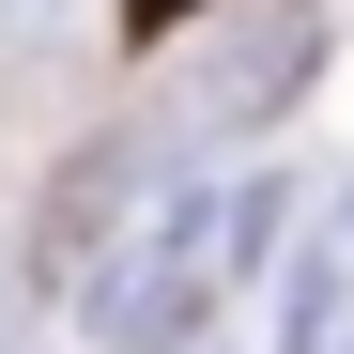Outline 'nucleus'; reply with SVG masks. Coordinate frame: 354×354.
<instances>
[{"label":"nucleus","mask_w":354,"mask_h":354,"mask_svg":"<svg viewBox=\"0 0 354 354\" xmlns=\"http://www.w3.org/2000/svg\"><path fill=\"white\" fill-rule=\"evenodd\" d=\"M308 62H324V16H308V0H247V16H216V46H201L185 124L201 139H262L277 108L308 93Z\"/></svg>","instance_id":"nucleus-1"},{"label":"nucleus","mask_w":354,"mask_h":354,"mask_svg":"<svg viewBox=\"0 0 354 354\" xmlns=\"http://www.w3.org/2000/svg\"><path fill=\"white\" fill-rule=\"evenodd\" d=\"M62 16L77 0H0V46H62Z\"/></svg>","instance_id":"nucleus-2"},{"label":"nucleus","mask_w":354,"mask_h":354,"mask_svg":"<svg viewBox=\"0 0 354 354\" xmlns=\"http://www.w3.org/2000/svg\"><path fill=\"white\" fill-rule=\"evenodd\" d=\"M185 16H201V0H124V31H139V46H154V31H185Z\"/></svg>","instance_id":"nucleus-3"}]
</instances>
